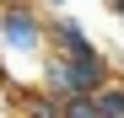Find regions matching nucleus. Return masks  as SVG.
Here are the masks:
<instances>
[{
    "instance_id": "1",
    "label": "nucleus",
    "mask_w": 124,
    "mask_h": 118,
    "mask_svg": "<svg viewBox=\"0 0 124 118\" xmlns=\"http://www.w3.org/2000/svg\"><path fill=\"white\" fill-rule=\"evenodd\" d=\"M49 59V11L38 0H0V86H38Z\"/></svg>"
},
{
    "instance_id": "4",
    "label": "nucleus",
    "mask_w": 124,
    "mask_h": 118,
    "mask_svg": "<svg viewBox=\"0 0 124 118\" xmlns=\"http://www.w3.org/2000/svg\"><path fill=\"white\" fill-rule=\"evenodd\" d=\"M59 118H97L92 91H81V97H59Z\"/></svg>"
},
{
    "instance_id": "3",
    "label": "nucleus",
    "mask_w": 124,
    "mask_h": 118,
    "mask_svg": "<svg viewBox=\"0 0 124 118\" xmlns=\"http://www.w3.org/2000/svg\"><path fill=\"white\" fill-rule=\"evenodd\" d=\"M92 107H97V118H124V75H108L92 91Z\"/></svg>"
},
{
    "instance_id": "6",
    "label": "nucleus",
    "mask_w": 124,
    "mask_h": 118,
    "mask_svg": "<svg viewBox=\"0 0 124 118\" xmlns=\"http://www.w3.org/2000/svg\"><path fill=\"white\" fill-rule=\"evenodd\" d=\"M102 6H108V16H119V11H124V0H102Z\"/></svg>"
},
{
    "instance_id": "2",
    "label": "nucleus",
    "mask_w": 124,
    "mask_h": 118,
    "mask_svg": "<svg viewBox=\"0 0 124 118\" xmlns=\"http://www.w3.org/2000/svg\"><path fill=\"white\" fill-rule=\"evenodd\" d=\"M49 48H54V54H76V59H97V54H102V43L76 22L65 6L49 11Z\"/></svg>"
},
{
    "instance_id": "7",
    "label": "nucleus",
    "mask_w": 124,
    "mask_h": 118,
    "mask_svg": "<svg viewBox=\"0 0 124 118\" xmlns=\"http://www.w3.org/2000/svg\"><path fill=\"white\" fill-rule=\"evenodd\" d=\"M119 32H124V11H119Z\"/></svg>"
},
{
    "instance_id": "5",
    "label": "nucleus",
    "mask_w": 124,
    "mask_h": 118,
    "mask_svg": "<svg viewBox=\"0 0 124 118\" xmlns=\"http://www.w3.org/2000/svg\"><path fill=\"white\" fill-rule=\"evenodd\" d=\"M38 6H43V11H59V6H70V0H38Z\"/></svg>"
}]
</instances>
